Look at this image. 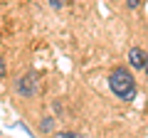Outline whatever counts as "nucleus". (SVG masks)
I'll return each mask as SVG.
<instances>
[{
	"label": "nucleus",
	"instance_id": "obj_5",
	"mask_svg": "<svg viewBox=\"0 0 148 138\" xmlns=\"http://www.w3.org/2000/svg\"><path fill=\"white\" fill-rule=\"evenodd\" d=\"M146 74H148V62H146Z\"/></svg>",
	"mask_w": 148,
	"mask_h": 138
},
{
	"label": "nucleus",
	"instance_id": "obj_3",
	"mask_svg": "<svg viewBox=\"0 0 148 138\" xmlns=\"http://www.w3.org/2000/svg\"><path fill=\"white\" fill-rule=\"evenodd\" d=\"M17 89H20L22 96H32V94H35V81H32V77H30V74L22 77V81H20V86H17Z\"/></svg>",
	"mask_w": 148,
	"mask_h": 138
},
{
	"label": "nucleus",
	"instance_id": "obj_4",
	"mask_svg": "<svg viewBox=\"0 0 148 138\" xmlns=\"http://www.w3.org/2000/svg\"><path fill=\"white\" fill-rule=\"evenodd\" d=\"M126 3H128V8H131V10H133V8H138V5H141V0H126Z\"/></svg>",
	"mask_w": 148,
	"mask_h": 138
},
{
	"label": "nucleus",
	"instance_id": "obj_2",
	"mask_svg": "<svg viewBox=\"0 0 148 138\" xmlns=\"http://www.w3.org/2000/svg\"><path fill=\"white\" fill-rule=\"evenodd\" d=\"M128 62H131V67H133V69H146L148 54L143 52L141 47H131V49H128Z\"/></svg>",
	"mask_w": 148,
	"mask_h": 138
},
{
	"label": "nucleus",
	"instance_id": "obj_1",
	"mask_svg": "<svg viewBox=\"0 0 148 138\" xmlns=\"http://www.w3.org/2000/svg\"><path fill=\"white\" fill-rule=\"evenodd\" d=\"M109 89L114 91V96H119L121 101H131L136 96V81H133L131 72L123 67H116L109 74Z\"/></svg>",
	"mask_w": 148,
	"mask_h": 138
}]
</instances>
